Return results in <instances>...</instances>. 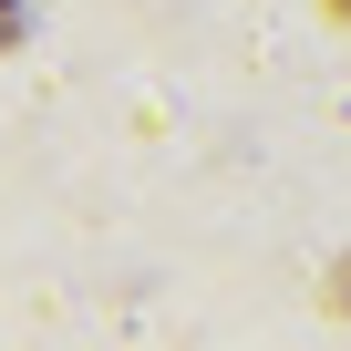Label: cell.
<instances>
[{"label": "cell", "instance_id": "1", "mask_svg": "<svg viewBox=\"0 0 351 351\" xmlns=\"http://www.w3.org/2000/svg\"><path fill=\"white\" fill-rule=\"evenodd\" d=\"M21 32H32V0H0V52H11Z\"/></svg>", "mask_w": 351, "mask_h": 351}]
</instances>
